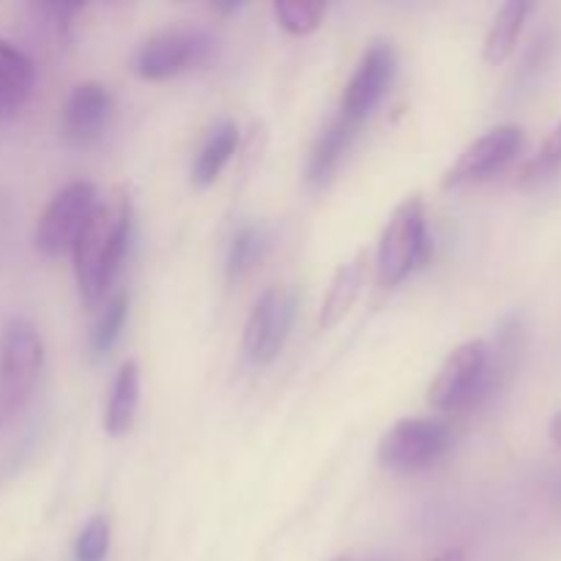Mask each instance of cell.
<instances>
[{
  "label": "cell",
  "instance_id": "6da1fadb",
  "mask_svg": "<svg viewBox=\"0 0 561 561\" xmlns=\"http://www.w3.org/2000/svg\"><path fill=\"white\" fill-rule=\"evenodd\" d=\"M131 217H135L131 195L124 186H115L107 197H99L71 247L77 288L88 307L102 305L118 277L129 244Z\"/></svg>",
  "mask_w": 561,
  "mask_h": 561
},
{
  "label": "cell",
  "instance_id": "e0dca14e",
  "mask_svg": "<svg viewBox=\"0 0 561 561\" xmlns=\"http://www.w3.org/2000/svg\"><path fill=\"white\" fill-rule=\"evenodd\" d=\"M239 146V126L233 121H222V124L214 126V131L208 135L206 146L201 148L195 159V168H192V179L197 186H208L219 179V173L225 170V164L230 162V157L236 153Z\"/></svg>",
  "mask_w": 561,
  "mask_h": 561
},
{
  "label": "cell",
  "instance_id": "d4e9b609",
  "mask_svg": "<svg viewBox=\"0 0 561 561\" xmlns=\"http://www.w3.org/2000/svg\"><path fill=\"white\" fill-rule=\"evenodd\" d=\"M334 561H345V559H334Z\"/></svg>",
  "mask_w": 561,
  "mask_h": 561
},
{
  "label": "cell",
  "instance_id": "8992f818",
  "mask_svg": "<svg viewBox=\"0 0 561 561\" xmlns=\"http://www.w3.org/2000/svg\"><path fill=\"white\" fill-rule=\"evenodd\" d=\"M214 55V38L203 27H168L137 49L135 71L142 80H168L197 69Z\"/></svg>",
  "mask_w": 561,
  "mask_h": 561
},
{
  "label": "cell",
  "instance_id": "30bf717a",
  "mask_svg": "<svg viewBox=\"0 0 561 561\" xmlns=\"http://www.w3.org/2000/svg\"><path fill=\"white\" fill-rule=\"evenodd\" d=\"M394 64L398 60H394L392 44L383 42V38L373 42L365 49V55H362L356 71L351 75L348 85H345L343 102H340V115L348 118L351 124L359 126L378 107L383 93H387L389 82L394 77Z\"/></svg>",
  "mask_w": 561,
  "mask_h": 561
},
{
  "label": "cell",
  "instance_id": "8fae6325",
  "mask_svg": "<svg viewBox=\"0 0 561 561\" xmlns=\"http://www.w3.org/2000/svg\"><path fill=\"white\" fill-rule=\"evenodd\" d=\"M110 113H113V96H110L107 85L96 80H85L71 88L69 99L64 104V121H60V131H64L66 142L77 148L96 142L102 137L104 126H107Z\"/></svg>",
  "mask_w": 561,
  "mask_h": 561
},
{
  "label": "cell",
  "instance_id": "ffe728a7",
  "mask_svg": "<svg viewBox=\"0 0 561 561\" xmlns=\"http://www.w3.org/2000/svg\"><path fill=\"white\" fill-rule=\"evenodd\" d=\"M266 233L257 225H244L239 233L233 236L228 250V277L236 279L255 268L261 263L263 252H266Z\"/></svg>",
  "mask_w": 561,
  "mask_h": 561
},
{
  "label": "cell",
  "instance_id": "d6986e66",
  "mask_svg": "<svg viewBox=\"0 0 561 561\" xmlns=\"http://www.w3.org/2000/svg\"><path fill=\"white\" fill-rule=\"evenodd\" d=\"M323 14H327V3L318 0H279L274 3V16H277L279 27L288 31L290 36H310L321 27Z\"/></svg>",
  "mask_w": 561,
  "mask_h": 561
},
{
  "label": "cell",
  "instance_id": "7402d4cb",
  "mask_svg": "<svg viewBox=\"0 0 561 561\" xmlns=\"http://www.w3.org/2000/svg\"><path fill=\"white\" fill-rule=\"evenodd\" d=\"M561 168V121L548 131V137L542 140V146L537 148L535 157L526 162L524 168V181H540L546 175L557 173Z\"/></svg>",
  "mask_w": 561,
  "mask_h": 561
},
{
  "label": "cell",
  "instance_id": "ba28073f",
  "mask_svg": "<svg viewBox=\"0 0 561 561\" xmlns=\"http://www.w3.org/2000/svg\"><path fill=\"white\" fill-rule=\"evenodd\" d=\"M520 148H524V129L518 124L493 126L474 142H469L460 157L444 170L442 190H458V186L491 179L518 157Z\"/></svg>",
  "mask_w": 561,
  "mask_h": 561
},
{
  "label": "cell",
  "instance_id": "5b68a950",
  "mask_svg": "<svg viewBox=\"0 0 561 561\" xmlns=\"http://www.w3.org/2000/svg\"><path fill=\"white\" fill-rule=\"evenodd\" d=\"M453 447V431L438 420L409 416L389 427L378 444V460L383 469L398 474H416L431 469Z\"/></svg>",
  "mask_w": 561,
  "mask_h": 561
},
{
  "label": "cell",
  "instance_id": "2e32d148",
  "mask_svg": "<svg viewBox=\"0 0 561 561\" xmlns=\"http://www.w3.org/2000/svg\"><path fill=\"white\" fill-rule=\"evenodd\" d=\"M354 135L356 124H351L343 115H337V118L321 131V137H318L316 146H312L310 164H307V179H310V184H323V181L334 173V168L340 164L343 153L348 151Z\"/></svg>",
  "mask_w": 561,
  "mask_h": 561
},
{
  "label": "cell",
  "instance_id": "3957f363",
  "mask_svg": "<svg viewBox=\"0 0 561 561\" xmlns=\"http://www.w3.org/2000/svg\"><path fill=\"white\" fill-rule=\"evenodd\" d=\"M499 381V365L485 340L460 343L427 387V403L444 414H458L480 405Z\"/></svg>",
  "mask_w": 561,
  "mask_h": 561
},
{
  "label": "cell",
  "instance_id": "9c48e42d",
  "mask_svg": "<svg viewBox=\"0 0 561 561\" xmlns=\"http://www.w3.org/2000/svg\"><path fill=\"white\" fill-rule=\"evenodd\" d=\"M296 318V296L288 288H268L252 307L244 327V356L252 365L277 359Z\"/></svg>",
  "mask_w": 561,
  "mask_h": 561
},
{
  "label": "cell",
  "instance_id": "7c38bea8",
  "mask_svg": "<svg viewBox=\"0 0 561 561\" xmlns=\"http://www.w3.org/2000/svg\"><path fill=\"white\" fill-rule=\"evenodd\" d=\"M36 85V66L16 44L0 38V118L20 113Z\"/></svg>",
  "mask_w": 561,
  "mask_h": 561
},
{
  "label": "cell",
  "instance_id": "603a6c76",
  "mask_svg": "<svg viewBox=\"0 0 561 561\" xmlns=\"http://www.w3.org/2000/svg\"><path fill=\"white\" fill-rule=\"evenodd\" d=\"M431 561H469V559H466V553L460 551V548H447V551H442L438 557H433Z\"/></svg>",
  "mask_w": 561,
  "mask_h": 561
},
{
  "label": "cell",
  "instance_id": "4fadbf2b",
  "mask_svg": "<svg viewBox=\"0 0 561 561\" xmlns=\"http://www.w3.org/2000/svg\"><path fill=\"white\" fill-rule=\"evenodd\" d=\"M367 279V255L359 252L356 257H351L348 263L337 268L332 285H329L327 296L321 301V312H318V327L327 332V329H334L345 316L351 312V307L359 299L362 288H365Z\"/></svg>",
  "mask_w": 561,
  "mask_h": 561
},
{
  "label": "cell",
  "instance_id": "5bb4252c",
  "mask_svg": "<svg viewBox=\"0 0 561 561\" xmlns=\"http://www.w3.org/2000/svg\"><path fill=\"white\" fill-rule=\"evenodd\" d=\"M137 405H140V365L135 359H126L121 365L118 376H115L107 411H104V431H107V436L118 438L131 431Z\"/></svg>",
  "mask_w": 561,
  "mask_h": 561
},
{
  "label": "cell",
  "instance_id": "277c9868",
  "mask_svg": "<svg viewBox=\"0 0 561 561\" xmlns=\"http://www.w3.org/2000/svg\"><path fill=\"white\" fill-rule=\"evenodd\" d=\"M427 257V219L422 195H409L389 217L378 241V283L394 288L409 279Z\"/></svg>",
  "mask_w": 561,
  "mask_h": 561
},
{
  "label": "cell",
  "instance_id": "9a60e30c",
  "mask_svg": "<svg viewBox=\"0 0 561 561\" xmlns=\"http://www.w3.org/2000/svg\"><path fill=\"white\" fill-rule=\"evenodd\" d=\"M529 11L531 3H526V0H510L496 11L491 27H488L485 44H482V58L488 66H502L515 53L526 20H529Z\"/></svg>",
  "mask_w": 561,
  "mask_h": 561
},
{
  "label": "cell",
  "instance_id": "44dd1931",
  "mask_svg": "<svg viewBox=\"0 0 561 561\" xmlns=\"http://www.w3.org/2000/svg\"><path fill=\"white\" fill-rule=\"evenodd\" d=\"M110 548V520L104 515H93L85 520L75 542V561H104Z\"/></svg>",
  "mask_w": 561,
  "mask_h": 561
},
{
  "label": "cell",
  "instance_id": "52a82bcc",
  "mask_svg": "<svg viewBox=\"0 0 561 561\" xmlns=\"http://www.w3.org/2000/svg\"><path fill=\"white\" fill-rule=\"evenodd\" d=\"M99 195L91 181H71L66 184L38 217L33 230V244L44 257H60L71 252L82 225L91 217Z\"/></svg>",
  "mask_w": 561,
  "mask_h": 561
},
{
  "label": "cell",
  "instance_id": "cb8c5ba5",
  "mask_svg": "<svg viewBox=\"0 0 561 561\" xmlns=\"http://www.w3.org/2000/svg\"><path fill=\"white\" fill-rule=\"evenodd\" d=\"M548 431H551L553 444H557V447H561V411H557V414H553L551 427H548Z\"/></svg>",
  "mask_w": 561,
  "mask_h": 561
},
{
  "label": "cell",
  "instance_id": "7a4b0ae2",
  "mask_svg": "<svg viewBox=\"0 0 561 561\" xmlns=\"http://www.w3.org/2000/svg\"><path fill=\"white\" fill-rule=\"evenodd\" d=\"M42 367L44 343L36 323L25 316H11L0 332V431L33 398Z\"/></svg>",
  "mask_w": 561,
  "mask_h": 561
},
{
  "label": "cell",
  "instance_id": "ac0fdd59",
  "mask_svg": "<svg viewBox=\"0 0 561 561\" xmlns=\"http://www.w3.org/2000/svg\"><path fill=\"white\" fill-rule=\"evenodd\" d=\"M126 310H129V296L124 290L118 294L107 296L99 310L96 323L91 329V356L93 359H104V356L113 351V345L118 343L121 329H124L126 321Z\"/></svg>",
  "mask_w": 561,
  "mask_h": 561
}]
</instances>
